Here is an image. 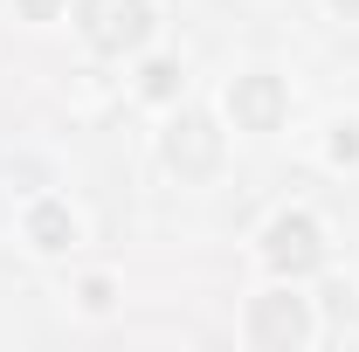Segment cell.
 I'll use <instances>...</instances> for the list:
<instances>
[{"label": "cell", "mask_w": 359, "mask_h": 352, "mask_svg": "<svg viewBox=\"0 0 359 352\" xmlns=\"http://www.w3.org/2000/svg\"><path fill=\"white\" fill-rule=\"evenodd\" d=\"M83 21H90V42L97 48H132L145 35V0H90Z\"/></svg>", "instance_id": "cell-1"}, {"label": "cell", "mask_w": 359, "mask_h": 352, "mask_svg": "<svg viewBox=\"0 0 359 352\" xmlns=\"http://www.w3.org/2000/svg\"><path fill=\"white\" fill-rule=\"evenodd\" d=\"M269 263L276 269H311L318 263V228L311 221H276L269 228Z\"/></svg>", "instance_id": "cell-2"}, {"label": "cell", "mask_w": 359, "mask_h": 352, "mask_svg": "<svg viewBox=\"0 0 359 352\" xmlns=\"http://www.w3.org/2000/svg\"><path fill=\"white\" fill-rule=\"evenodd\" d=\"M242 104H249L256 125H269V118H276V83H249V90H242Z\"/></svg>", "instance_id": "cell-3"}, {"label": "cell", "mask_w": 359, "mask_h": 352, "mask_svg": "<svg viewBox=\"0 0 359 352\" xmlns=\"http://www.w3.org/2000/svg\"><path fill=\"white\" fill-rule=\"evenodd\" d=\"M35 235H42V249H62V235H69V221L55 215V208H42V215H35Z\"/></svg>", "instance_id": "cell-4"}, {"label": "cell", "mask_w": 359, "mask_h": 352, "mask_svg": "<svg viewBox=\"0 0 359 352\" xmlns=\"http://www.w3.org/2000/svg\"><path fill=\"white\" fill-rule=\"evenodd\" d=\"M145 90H152V97H166V90H173V69H166V62H159V69H145Z\"/></svg>", "instance_id": "cell-5"}]
</instances>
